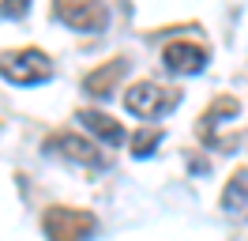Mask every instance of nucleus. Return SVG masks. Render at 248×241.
<instances>
[{
    "instance_id": "1",
    "label": "nucleus",
    "mask_w": 248,
    "mask_h": 241,
    "mask_svg": "<svg viewBox=\"0 0 248 241\" xmlns=\"http://www.w3.org/2000/svg\"><path fill=\"white\" fill-rule=\"evenodd\" d=\"M181 105V90L177 87H162L155 79H140L124 90V109L132 117H143V120H155V117H166Z\"/></svg>"
},
{
    "instance_id": "2",
    "label": "nucleus",
    "mask_w": 248,
    "mask_h": 241,
    "mask_svg": "<svg viewBox=\"0 0 248 241\" xmlns=\"http://www.w3.org/2000/svg\"><path fill=\"white\" fill-rule=\"evenodd\" d=\"M0 75L19 87H34L53 75V60L42 49H12V53H0Z\"/></svg>"
},
{
    "instance_id": "3",
    "label": "nucleus",
    "mask_w": 248,
    "mask_h": 241,
    "mask_svg": "<svg viewBox=\"0 0 248 241\" xmlns=\"http://www.w3.org/2000/svg\"><path fill=\"white\" fill-rule=\"evenodd\" d=\"M42 230H46L49 241H87L98 230V219L79 207H46Z\"/></svg>"
},
{
    "instance_id": "4",
    "label": "nucleus",
    "mask_w": 248,
    "mask_h": 241,
    "mask_svg": "<svg viewBox=\"0 0 248 241\" xmlns=\"http://www.w3.org/2000/svg\"><path fill=\"white\" fill-rule=\"evenodd\" d=\"M53 15L61 19L64 27L79 30V34H94V30H106L109 12L106 4H91V0H64L53 8Z\"/></svg>"
},
{
    "instance_id": "5",
    "label": "nucleus",
    "mask_w": 248,
    "mask_h": 241,
    "mask_svg": "<svg viewBox=\"0 0 248 241\" xmlns=\"http://www.w3.org/2000/svg\"><path fill=\"white\" fill-rule=\"evenodd\" d=\"M162 64H166V72H173V75H196V72H203V64H207V49L181 38V42H170L162 49Z\"/></svg>"
},
{
    "instance_id": "6",
    "label": "nucleus",
    "mask_w": 248,
    "mask_h": 241,
    "mask_svg": "<svg viewBox=\"0 0 248 241\" xmlns=\"http://www.w3.org/2000/svg\"><path fill=\"white\" fill-rule=\"evenodd\" d=\"M46 155H61V158H72V162H83V166H98L102 155L94 143H87L83 136L76 132H53L46 139Z\"/></svg>"
},
{
    "instance_id": "7",
    "label": "nucleus",
    "mask_w": 248,
    "mask_h": 241,
    "mask_svg": "<svg viewBox=\"0 0 248 241\" xmlns=\"http://www.w3.org/2000/svg\"><path fill=\"white\" fill-rule=\"evenodd\" d=\"M218 204H222V215H230V219H237V223H248V166L237 170V173L226 181Z\"/></svg>"
},
{
    "instance_id": "8",
    "label": "nucleus",
    "mask_w": 248,
    "mask_h": 241,
    "mask_svg": "<svg viewBox=\"0 0 248 241\" xmlns=\"http://www.w3.org/2000/svg\"><path fill=\"white\" fill-rule=\"evenodd\" d=\"M124 72H128V60H106L102 68H94L87 79H83V87H87V94H94V98H109L113 90H117V83L124 79Z\"/></svg>"
},
{
    "instance_id": "9",
    "label": "nucleus",
    "mask_w": 248,
    "mask_h": 241,
    "mask_svg": "<svg viewBox=\"0 0 248 241\" xmlns=\"http://www.w3.org/2000/svg\"><path fill=\"white\" fill-rule=\"evenodd\" d=\"M76 117L83 120V124H87V128L102 139V143H109V147H121V143H124V124H117L109 113H98V109H79Z\"/></svg>"
},
{
    "instance_id": "10",
    "label": "nucleus",
    "mask_w": 248,
    "mask_h": 241,
    "mask_svg": "<svg viewBox=\"0 0 248 241\" xmlns=\"http://www.w3.org/2000/svg\"><path fill=\"white\" fill-rule=\"evenodd\" d=\"M237 109H241V102L230 98V94H222V98L200 117V136H203V139H211V128H218V120H226V117H237Z\"/></svg>"
},
{
    "instance_id": "11",
    "label": "nucleus",
    "mask_w": 248,
    "mask_h": 241,
    "mask_svg": "<svg viewBox=\"0 0 248 241\" xmlns=\"http://www.w3.org/2000/svg\"><path fill=\"white\" fill-rule=\"evenodd\" d=\"M158 143H162V128H140V132L132 136V155H136V158H147Z\"/></svg>"
},
{
    "instance_id": "12",
    "label": "nucleus",
    "mask_w": 248,
    "mask_h": 241,
    "mask_svg": "<svg viewBox=\"0 0 248 241\" xmlns=\"http://www.w3.org/2000/svg\"><path fill=\"white\" fill-rule=\"evenodd\" d=\"M0 15H4V19H23V15H27V4H23V0H8V4H0Z\"/></svg>"
}]
</instances>
